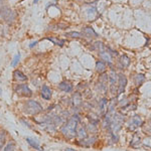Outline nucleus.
I'll list each match as a JSON object with an SVG mask.
<instances>
[{"label":"nucleus","mask_w":151,"mask_h":151,"mask_svg":"<svg viewBox=\"0 0 151 151\" xmlns=\"http://www.w3.org/2000/svg\"><path fill=\"white\" fill-rule=\"evenodd\" d=\"M87 14H88V18L89 20H93V18L95 16H97L98 12H97V8L96 7H91L87 10Z\"/></svg>","instance_id":"15"},{"label":"nucleus","mask_w":151,"mask_h":151,"mask_svg":"<svg viewBox=\"0 0 151 151\" xmlns=\"http://www.w3.org/2000/svg\"><path fill=\"white\" fill-rule=\"evenodd\" d=\"M99 107H100L101 113H105L106 108H108V101H107V99H102L101 102L99 103Z\"/></svg>","instance_id":"18"},{"label":"nucleus","mask_w":151,"mask_h":151,"mask_svg":"<svg viewBox=\"0 0 151 151\" xmlns=\"http://www.w3.org/2000/svg\"><path fill=\"white\" fill-rule=\"evenodd\" d=\"M26 141H27V143H28V144L30 145L32 148H35V149L40 150V143H38L36 140L32 139V138H29V137H27V138H26Z\"/></svg>","instance_id":"17"},{"label":"nucleus","mask_w":151,"mask_h":151,"mask_svg":"<svg viewBox=\"0 0 151 151\" xmlns=\"http://www.w3.org/2000/svg\"><path fill=\"white\" fill-rule=\"evenodd\" d=\"M73 99H74V105L75 106H79V105H81L82 103V96L80 93H76L74 95V97H73Z\"/></svg>","instance_id":"19"},{"label":"nucleus","mask_w":151,"mask_h":151,"mask_svg":"<svg viewBox=\"0 0 151 151\" xmlns=\"http://www.w3.org/2000/svg\"><path fill=\"white\" fill-rule=\"evenodd\" d=\"M37 2H38V0H33V3H35V4H36Z\"/></svg>","instance_id":"27"},{"label":"nucleus","mask_w":151,"mask_h":151,"mask_svg":"<svg viewBox=\"0 0 151 151\" xmlns=\"http://www.w3.org/2000/svg\"><path fill=\"white\" fill-rule=\"evenodd\" d=\"M36 43H37V41H33V42H31V45H29V47H30V48H32L33 47H35V45H36Z\"/></svg>","instance_id":"25"},{"label":"nucleus","mask_w":151,"mask_h":151,"mask_svg":"<svg viewBox=\"0 0 151 151\" xmlns=\"http://www.w3.org/2000/svg\"><path fill=\"white\" fill-rule=\"evenodd\" d=\"M106 64H105L104 62H102V60H98V62L96 63V70L97 72L100 73V74H102V73H104L105 70H106Z\"/></svg>","instance_id":"14"},{"label":"nucleus","mask_w":151,"mask_h":151,"mask_svg":"<svg viewBox=\"0 0 151 151\" xmlns=\"http://www.w3.org/2000/svg\"><path fill=\"white\" fill-rule=\"evenodd\" d=\"M144 81H145V76L142 74H138L134 77V83H135L136 86H140Z\"/></svg>","instance_id":"16"},{"label":"nucleus","mask_w":151,"mask_h":151,"mask_svg":"<svg viewBox=\"0 0 151 151\" xmlns=\"http://www.w3.org/2000/svg\"><path fill=\"white\" fill-rule=\"evenodd\" d=\"M65 151H76L74 149H70V148H68V149H65Z\"/></svg>","instance_id":"26"},{"label":"nucleus","mask_w":151,"mask_h":151,"mask_svg":"<svg viewBox=\"0 0 151 151\" xmlns=\"http://www.w3.org/2000/svg\"><path fill=\"white\" fill-rule=\"evenodd\" d=\"M40 95L41 97H42L45 100H47V101H48V100L52 99V91L50 88H48L47 86H42V88H41L40 90Z\"/></svg>","instance_id":"8"},{"label":"nucleus","mask_w":151,"mask_h":151,"mask_svg":"<svg viewBox=\"0 0 151 151\" xmlns=\"http://www.w3.org/2000/svg\"><path fill=\"white\" fill-rule=\"evenodd\" d=\"M79 121H80L79 117L75 115L72 118H70L65 123V125H63L60 131H62V133L64 134L65 137L74 138L77 135V127H78V124H79Z\"/></svg>","instance_id":"1"},{"label":"nucleus","mask_w":151,"mask_h":151,"mask_svg":"<svg viewBox=\"0 0 151 151\" xmlns=\"http://www.w3.org/2000/svg\"><path fill=\"white\" fill-rule=\"evenodd\" d=\"M58 89L62 92H65V93H70L73 91V85L70 82L64 81L58 84Z\"/></svg>","instance_id":"9"},{"label":"nucleus","mask_w":151,"mask_h":151,"mask_svg":"<svg viewBox=\"0 0 151 151\" xmlns=\"http://www.w3.org/2000/svg\"><path fill=\"white\" fill-rule=\"evenodd\" d=\"M2 151H16V146L13 142H9L4 146Z\"/></svg>","instance_id":"21"},{"label":"nucleus","mask_w":151,"mask_h":151,"mask_svg":"<svg viewBox=\"0 0 151 151\" xmlns=\"http://www.w3.org/2000/svg\"><path fill=\"white\" fill-rule=\"evenodd\" d=\"M77 135L79 136L80 138H83V139H85V138L87 137V131H86V129H85L84 127L80 128V130H79V132L77 133Z\"/></svg>","instance_id":"23"},{"label":"nucleus","mask_w":151,"mask_h":151,"mask_svg":"<svg viewBox=\"0 0 151 151\" xmlns=\"http://www.w3.org/2000/svg\"><path fill=\"white\" fill-rule=\"evenodd\" d=\"M83 33H84L85 35H87L88 37H91V36L97 37V36H98L96 31H95L92 27H89V26H86V27L83 29Z\"/></svg>","instance_id":"13"},{"label":"nucleus","mask_w":151,"mask_h":151,"mask_svg":"<svg viewBox=\"0 0 151 151\" xmlns=\"http://www.w3.org/2000/svg\"><path fill=\"white\" fill-rule=\"evenodd\" d=\"M110 118V128L113 129L114 132L119 131L122 127V124L124 122V118L122 115L119 114H112L111 115H107Z\"/></svg>","instance_id":"3"},{"label":"nucleus","mask_w":151,"mask_h":151,"mask_svg":"<svg viewBox=\"0 0 151 151\" xmlns=\"http://www.w3.org/2000/svg\"><path fill=\"white\" fill-rule=\"evenodd\" d=\"M100 57H101L102 60H104L105 62H107L109 65H112V62H113V57L111 55V53L109 52H106V50H101L99 52Z\"/></svg>","instance_id":"10"},{"label":"nucleus","mask_w":151,"mask_h":151,"mask_svg":"<svg viewBox=\"0 0 151 151\" xmlns=\"http://www.w3.org/2000/svg\"><path fill=\"white\" fill-rule=\"evenodd\" d=\"M1 94H2V91H1V89H0V96H1Z\"/></svg>","instance_id":"28"},{"label":"nucleus","mask_w":151,"mask_h":151,"mask_svg":"<svg viewBox=\"0 0 151 151\" xmlns=\"http://www.w3.org/2000/svg\"><path fill=\"white\" fill-rule=\"evenodd\" d=\"M141 125H142V119L138 115L133 116L132 118H131V120L129 121V128H131V129H135Z\"/></svg>","instance_id":"7"},{"label":"nucleus","mask_w":151,"mask_h":151,"mask_svg":"<svg viewBox=\"0 0 151 151\" xmlns=\"http://www.w3.org/2000/svg\"><path fill=\"white\" fill-rule=\"evenodd\" d=\"M42 111V107L41 105L36 101L33 100H28L25 104H24V112L29 115H36V114L40 113Z\"/></svg>","instance_id":"2"},{"label":"nucleus","mask_w":151,"mask_h":151,"mask_svg":"<svg viewBox=\"0 0 151 151\" xmlns=\"http://www.w3.org/2000/svg\"><path fill=\"white\" fill-rule=\"evenodd\" d=\"M13 76H14V79H15L16 81H18V82H25V81H27V77H26V76L24 75L23 73L21 72V70H14Z\"/></svg>","instance_id":"11"},{"label":"nucleus","mask_w":151,"mask_h":151,"mask_svg":"<svg viewBox=\"0 0 151 151\" xmlns=\"http://www.w3.org/2000/svg\"><path fill=\"white\" fill-rule=\"evenodd\" d=\"M19 60H20V53H16L15 55V57L13 58V60H12V63H11V65L12 67H16V65L19 63Z\"/></svg>","instance_id":"24"},{"label":"nucleus","mask_w":151,"mask_h":151,"mask_svg":"<svg viewBox=\"0 0 151 151\" xmlns=\"http://www.w3.org/2000/svg\"><path fill=\"white\" fill-rule=\"evenodd\" d=\"M47 40L52 41V42H53L55 45H60V47H63V45H64V43H65L64 40H58V38H55V37H47Z\"/></svg>","instance_id":"20"},{"label":"nucleus","mask_w":151,"mask_h":151,"mask_svg":"<svg viewBox=\"0 0 151 151\" xmlns=\"http://www.w3.org/2000/svg\"><path fill=\"white\" fill-rule=\"evenodd\" d=\"M119 63H120V69H125V68L129 67L130 65V58H129L126 55H123L122 57L119 60Z\"/></svg>","instance_id":"12"},{"label":"nucleus","mask_w":151,"mask_h":151,"mask_svg":"<svg viewBox=\"0 0 151 151\" xmlns=\"http://www.w3.org/2000/svg\"><path fill=\"white\" fill-rule=\"evenodd\" d=\"M118 90H117V92H118V96H120L121 94L124 93V91H125V88L127 86V78H126L125 75L123 74H120L118 76Z\"/></svg>","instance_id":"5"},{"label":"nucleus","mask_w":151,"mask_h":151,"mask_svg":"<svg viewBox=\"0 0 151 151\" xmlns=\"http://www.w3.org/2000/svg\"><path fill=\"white\" fill-rule=\"evenodd\" d=\"M65 35L70 36V37H75V38H81V37H83V33L77 32V31H70V32H68Z\"/></svg>","instance_id":"22"},{"label":"nucleus","mask_w":151,"mask_h":151,"mask_svg":"<svg viewBox=\"0 0 151 151\" xmlns=\"http://www.w3.org/2000/svg\"><path fill=\"white\" fill-rule=\"evenodd\" d=\"M15 92L16 94L19 95V96H22V97H31L32 96V92L31 90L29 89L27 85H18V86L15 87Z\"/></svg>","instance_id":"4"},{"label":"nucleus","mask_w":151,"mask_h":151,"mask_svg":"<svg viewBox=\"0 0 151 151\" xmlns=\"http://www.w3.org/2000/svg\"><path fill=\"white\" fill-rule=\"evenodd\" d=\"M108 80L110 82V90H111V93L112 94H115L116 93V86L118 85V76L113 70H111L110 75L108 77Z\"/></svg>","instance_id":"6"}]
</instances>
